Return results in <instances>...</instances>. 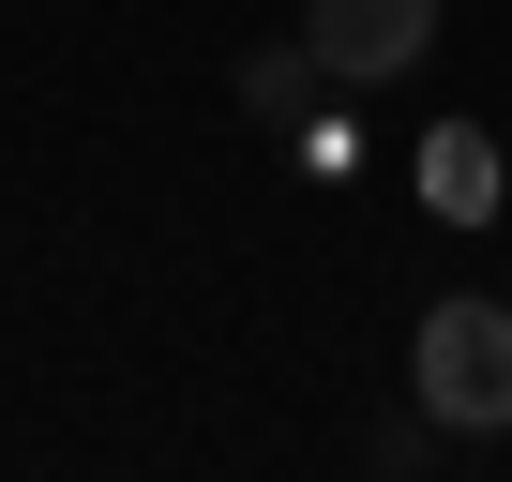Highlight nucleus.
<instances>
[{
    "instance_id": "20e7f679",
    "label": "nucleus",
    "mask_w": 512,
    "mask_h": 482,
    "mask_svg": "<svg viewBox=\"0 0 512 482\" xmlns=\"http://www.w3.org/2000/svg\"><path fill=\"white\" fill-rule=\"evenodd\" d=\"M226 91H241V121H256V136H287L302 106H332V61L287 31V46H241V61H226Z\"/></svg>"
},
{
    "instance_id": "39448f33",
    "label": "nucleus",
    "mask_w": 512,
    "mask_h": 482,
    "mask_svg": "<svg viewBox=\"0 0 512 482\" xmlns=\"http://www.w3.org/2000/svg\"><path fill=\"white\" fill-rule=\"evenodd\" d=\"M287 166H302L317 196H347V181H362V121H347V106H302V121H287Z\"/></svg>"
},
{
    "instance_id": "7ed1b4c3",
    "label": "nucleus",
    "mask_w": 512,
    "mask_h": 482,
    "mask_svg": "<svg viewBox=\"0 0 512 482\" xmlns=\"http://www.w3.org/2000/svg\"><path fill=\"white\" fill-rule=\"evenodd\" d=\"M497 196H512L497 121H437V136H422V211H437V226H497Z\"/></svg>"
},
{
    "instance_id": "f03ea898",
    "label": "nucleus",
    "mask_w": 512,
    "mask_h": 482,
    "mask_svg": "<svg viewBox=\"0 0 512 482\" xmlns=\"http://www.w3.org/2000/svg\"><path fill=\"white\" fill-rule=\"evenodd\" d=\"M302 46L332 61V91L422 76V61H437V0H302Z\"/></svg>"
},
{
    "instance_id": "f257e3e1",
    "label": "nucleus",
    "mask_w": 512,
    "mask_h": 482,
    "mask_svg": "<svg viewBox=\"0 0 512 482\" xmlns=\"http://www.w3.org/2000/svg\"><path fill=\"white\" fill-rule=\"evenodd\" d=\"M407 392L437 407V437H512V302H437L407 332Z\"/></svg>"
},
{
    "instance_id": "423d86ee",
    "label": "nucleus",
    "mask_w": 512,
    "mask_h": 482,
    "mask_svg": "<svg viewBox=\"0 0 512 482\" xmlns=\"http://www.w3.org/2000/svg\"><path fill=\"white\" fill-rule=\"evenodd\" d=\"M362 467H437V407H422V392H407V407H392V422H362Z\"/></svg>"
}]
</instances>
